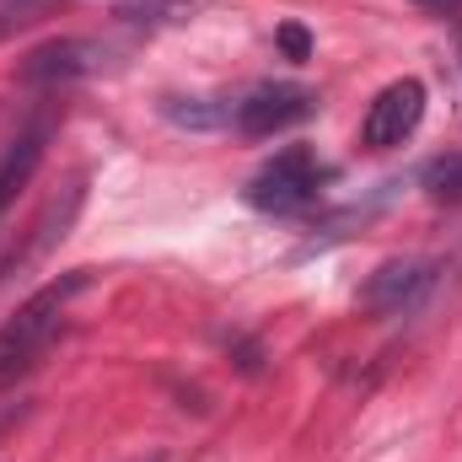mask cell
Wrapping results in <instances>:
<instances>
[{
	"label": "cell",
	"instance_id": "6da1fadb",
	"mask_svg": "<svg viewBox=\"0 0 462 462\" xmlns=\"http://www.w3.org/2000/svg\"><path fill=\"white\" fill-rule=\"evenodd\" d=\"M87 285H92L87 269H70V274L49 280L43 291H32V296L0 323V387H11L16 376L32 371V360H38V355L49 349V339L60 334V318H65L70 296H81Z\"/></svg>",
	"mask_w": 462,
	"mask_h": 462
},
{
	"label": "cell",
	"instance_id": "7a4b0ae2",
	"mask_svg": "<svg viewBox=\"0 0 462 462\" xmlns=\"http://www.w3.org/2000/svg\"><path fill=\"white\" fill-rule=\"evenodd\" d=\"M323 183H328V167L307 151V145H285L280 156H269L253 178H247V205L263 210V216H301L323 199Z\"/></svg>",
	"mask_w": 462,
	"mask_h": 462
},
{
	"label": "cell",
	"instance_id": "3957f363",
	"mask_svg": "<svg viewBox=\"0 0 462 462\" xmlns=\"http://www.w3.org/2000/svg\"><path fill=\"white\" fill-rule=\"evenodd\" d=\"M312 114H318V92H307V87H296V81H263V87H253L247 97L231 103V124H236V134H247V140L285 134V129L307 124Z\"/></svg>",
	"mask_w": 462,
	"mask_h": 462
},
{
	"label": "cell",
	"instance_id": "277c9868",
	"mask_svg": "<svg viewBox=\"0 0 462 462\" xmlns=\"http://www.w3.org/2000/svg\"><path fill=\"white\" fill-rule=\"evenodd\" d=\"M420 124H425V81H414V76L387 81V87L371 97L365 118H360V145L393 151V145H403Z\"/></svg>",
	"mask_w": 462,
	"mask_h": 462
},
{
	"label": "cell",
	"instance_id": "5b68a950",
	"mask_svg": "<svg viewBox=\"0 0 462 462\" xmlns=\"http://www.w3.org/2000/svg\"><path fill=\"white\" fill-rule=\"evenodd\" d=\"M430 285H436V263H430V258H387V263L365 280L360 307L376 312V318H409V312L430 296Z\"/></svg>",
	"mask_w": 462,
	"mask_h": 462
},
{
	"label": "cell",
	"instance_id": "8992f818",
	"mask_svg": "<svg viewBox=\"0 0 462 462\" xmlns=\"http://www.w3.org/2000/svg\"><path fill=\"white\" fill-rule=\"evenodd\" d=\"M108 43H97V38H54V43H43V49H32L27 60H22V81L27 87H60V81H81V76H92V70H103L108 65Z\"/></svg>",
	"mask_w": 462,
	"mask_h": 462
},
{
	"label": "cell",
	"instance_id": "52a82bcc",
	"mask_svg": "<svg viewBox=\"0 0 462 462\" xmlns=\"http://www.w3.org/2000/svg\"><path fill=\"white\" fill-rule=\"evenodd\" d=\"M43 156H49V118H32V124L5 145V156H0V216L16 205V194H22V189L38 178Z\"/></svg>",
	"mask_w": 462,
	"mask_h": 462
},
{
	"label": "cell",
	"instance_id": "ba28073f",
	"mask_svg": "<svg viewBox=\"0 0 462 462\" xmlns=\"http://www.w3.org/2000/svg\"><path fill=\"white\" fill-rule=\"evenodd\" d=\"M162 118L178 129H221L231 124L226 97H162Z\"/></svg>",
	"mask_w": 462,
	"mask_h": 462
},
{
	"label": "cell",
	"instance_id": "9c48e42d",
	"mask_svg": "<svg viewBox=\"0 0 462 462\" xmlns=\"http://www.w3.org/2000/svg\"><path fill=\"white\" fill-rule=\"evenodd\" d=\"M194 5L199 0H118V16L134 27H167V22L194 16Z\"/></svg>",
	"mask_w": 462,
	"mask_h": 462
},
{
	"label": "cell",
	"instance_id": "30bf717a",
	"mask_svg": "<svg viewBox=\"0 0 462 462\" xmlns=\"http://www.w3.org/2000/svg\"><path fill=\"white\" fill-rule=\"evenodd\" d=\"M425 194L430 199H447V205H462V151H452V156H436L430 167H425Z\"/></svg>",
	"mask_w": 462,
	"mask_h": 462
},
{
	"label": "cell",
	"instance_id": "8fae6325",
	"mask_svg": "<svg viewBox=\"0 0 462 462\" xmlns=\"http://www.w3.org/2000/svg\"><path fill=\"white\" fill-rule=\"evenodd\" d=\"M274 43H280V54H285L291 65H307V60H312V32H307L301 22H285V27L274 32Z\"/></svg>",
	"mask_w": 462,
	"mask_h": 462
},
{
	"label": "cell",
	"instance_id": "7c38bea8",
	"mask_svg": "<svg viewBox=\"0 0 462 462\" xmlns=\"http://www.w3.org/2000/svg\"><path fill=\"white\" fill-rule=\"evenodd\" d=\"M27 22H32V16H27V5H5V11H0V38H11V32H16V27H27Z\"/></svg>",
	"mask_w": 462,
	"mask_h": 462
},
{
	"label": "cell",
	"instance_id": "4fadbf2b",
	"mask_svg": "<svg viewBox=\"0 0 462 462\" xmlns=\"http://www.w3.org/2000/svg\"><path fill=\"white\" fill-rule=\"evenodd\" d=\"M425 5H457V0H425Z\"/></svg>",
	"mask_w": 462,
	"mask_h": 462
}]
</instances>
